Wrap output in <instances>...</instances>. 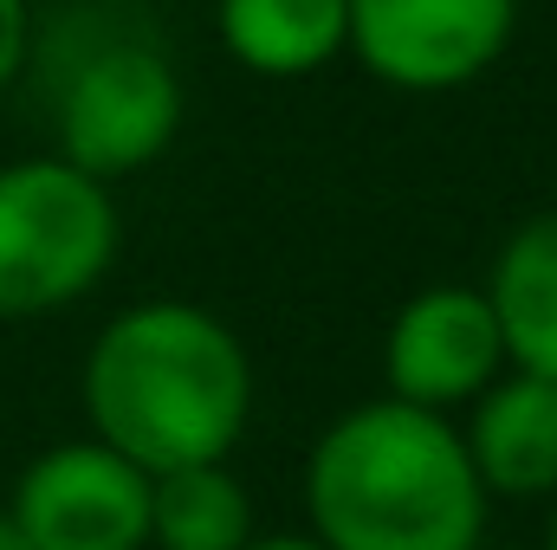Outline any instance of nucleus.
Listing matches in <instances>:
<instances>
[{"instance_id": "nucleus-10", "label": "nucleus", "mask_w": 557, "mask_h": 550, "mask_svg": "<svg viewBox=\"0 0 557 550\" xmlns=\"http://www.w3.org/2000/svg\"><path fill=\"white\" fill-rule=\"evenodd\" d=\"M221 46L260 78H311L350 46V0H221Z\"/></svg>"}, {"instance_id": "nucleus-11", "label": "nucleus", "mask_w": 557, "mask_h": 550, "mask_svg": "<svg viewBox=\"0 0 557 550\" xmlns=\"http://www.w3.org/2000/svg\"><path fill=\"white\" fill-rule=\"evenodd\" d=\"M253 499L227 460L149 473V550H247Z\"/></svg>"}, {"instance_id": "nucleus-7", "label": "nucleus", "mask_w": 557, "mask_h": 550, "mask_svg": "<svg viewBox=\"0 0 557 550\" xmlns=\"http://www.w3.org/2000/svg\"><path fill=\"white\" fill-rule=\"evenodd\" d=\"M499 376H506V343L480 285H428L396 311L383 337V383L409 409L454 414Z\"/></svg>"}, {"instance_id": "nucleus-4", "label": "nucleus", "mask_w": 557, "mask_h": 550, "mask_svg": "<svg viewBox=\"0 0 557 550\" xmlns=\"http://www.w3.org/2000/svg\"><path fill=\"white\" fill-rule=\"evenodd\" d=\"M59 149L72 168H85L91 182H124L149 168L175 130H182V78L169 65V52L143 33H111L91 39L72 72L59 78Z\"/></svg>"}, {"instance_id": "nucleus-14", "label": "nucleus", "mask_w": 557, "mask_h": 550, "mask_svg": "<svg viewBox=\"0 0 557 550\" xmlns=\"http://www.w3.org/2000/svg\"><path fill=\"white\" fill-rule=\"evenodd\" d=\"M0 550H33V545H26V538H20V525H13L7 512H0Z\"/></svg>"}, {"instance_id": "nucleus-13", "label": "nucleus", "mask_w": 557, "mask_h": 550, "mask_svg": "<svg viewBox=\"0 0 557 550\" xmlns=\"http://www.w3.org/2000/svg\"><path fill=\"white\" fill-rule=\"evenodd\" d=\"M247 550H331V545H318L311 532H273V538H260V532H253Z\"/></svg>"}, {"instance_id": "nucleus-6", "label": "nucleus", "mask_w": 557, "mask_h": 550, "mask_svg": "<svg viewBox=\"0 0 557 550\" xmlns=\"http://www.w3.org/2000/svg\"><path fill=\"white\" fill-rule=\"evenodd\" d=\"M33 550H149V473L104 440L46 447L7 499Z\"/></svg>"}, {"instance_id": "nucleus-15", "label": "nucleus", "mask_w": 557, "mask_h": 550, "mask_svg": "<svg viewBox=\"0 0 557 550\" xmlns=\"http://www.w3.org/2000/svg\"><path fill=\"white\" fill-rule=\"evenodd\" d=\"M545 550H557V512H552V525H545Z\"/></svg>"}, {"instance_id": "nucleus-5", "label": "nucleus", "mask_w": 557, "mask_h": 550, "mask_svg": "<svg viewBox=\"0 0 557 550\" xmlns=\"http://www.w3.org/2000/svg\"><path fill=\"white\" fill-rule=\"evenodd\" d=\"M519 0H350L357 65L396 91H460L499 65Z\"/></svg>"}, {"instance_id": "nucleus-3", "label": "nucleus", "mask_w": 557, "mask_h": 550, "mask_svg": "<svg viewBox=\"0 0 557 550\" xmlns=\"http://www.w3.org/2000/svg\"><path fill=\"white\" fill-rule=\"evenodd\" d=\"M124 240L117 195L65 155L0 162V317L78 304Z\"/></svg>"}, {"instance_id": "nucleus-1", "label": "nucleus", "mask_w": 557, "mask_h": 550, "mask_svg": "<svg viewBox=\"0 0 557 550\" xmlns=\"http://www.w3.org/2000/svg\"><path fill=\"white\" fill-rule=\"evenodd\" d=\"M91 440L143 473L227 460L253 414L247 343L201 304H124L85 350Z\"/></svg>"}, {"instance_id": "nucleus-2", "label": "nucleus", "mask_w": 557, "mask_h": 550, "mask_svg": "<svg viewBox=\"0 0 557 550\" xmlns=\"http://www.w3.org/2000/svg\"><path fill=\"white\" fill-rule=\"evenodd\" d=\"M311 538L331 550H480L486 486L460 427L434 409L376 396L337 414L305 460Z\"/></svg>"}, {"instance_id": "nucleus-8", "label": "nucleus", "mask_w": 557, "mask_h": 550, "mask_svg": "<svg viewBox=\"0 0 557 550\" xmlns=\"http://www.w3.org/2000/svg\"><path fill=\"white\" fill-rule=\"evenodd\" d=\"M460 447L486 499H552L557 492V383L506 370L467 402Z\"/></svg>"}, {"instance_id": "nucleus-9", "label": "nucleus", "mask_w": 557, "mask_h": 550, "mask_svg": "<svg viewBox=\"0 0 557 550\" xmlns=\"http://www.w3.org/2000/svg\"><path fill=\"white\" fill-rule=\"evenodd\" d=\"M480 291L499 317L506 370L557 383V208L519 221L506 234V247H499Z\"/></svg>"}, {"instance_id": "nucleus-12", "label": "nucleus", "mask_w": 557, "mask_h": 550, "mask_svg": "<svg viewBox=\"0 0 557 550\" xmlns=\"http://www.w3.org/2000/svg\"><path fill=\"white\" fill-rule=\"evenodd\" d=\"M26 52H33V7L26 0H0V91L20 78Z\"/></svg>"}]
</instances>
